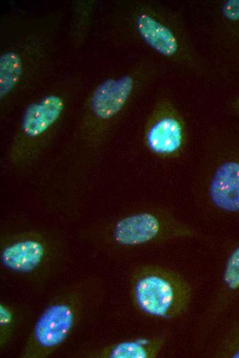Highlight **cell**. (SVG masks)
Instances as JSON below:
<instances>
[{
	"label": "cell",
	"mask_w": 239,
	"mask_h": 358,
	"mask_svg": "<svg viewBox=\"0 0 239 358\" xmlns=\"http://www.w3.org/2000/svg\"><path fill=\"white\" fill-rule=\"evenodd\" d=\"M67 253L62 236L50 229L21 224L1 233V267L29 284L40 286L54 277L65 265Z\"/></svg>",
	"instance_id": "ba28073f"
},
{
	"label": "cell",
	"mask_w": 239,
	"mask_h": 358,
	"mask_svg": "<svg viewBox=\"0 0 239 358\" xmlns=\"http://www.w3.org/2000/svg\"><path fill=\"white\" fill-rule=\"evenodd\" d=\"M103 287L96 277L71 283L58 291L38 316L21 357L46 358L56 352L98 306Z\"/></svg>",
	"instance_id": "52a82bcc"
},
{
	"label": "cell",
	"mask_w": 239,
	"mask_h": 358,
	"mask_svg": "<svg viewBox=\"0 0 239 358\" xmlns=\"http://www.w3.org/2000/svg\"><path fill=\"white\" fill-rule=\"evenodd\" d=\"M0 50V114L5 119L54 79L58 45L47 25L16 28Z\"/></svg>",
	"instance_id": "7a4b0ae2"
},
{
	"label": "cell",
	"mask_w": 239,
	"mask_h": 358,
	"mask_svg": "<svg viewBox=\"0 0 239 358\" xmlns=\"http://www.w3.org/2000/svg\"><path fill=\"white\" fill-rule=\"evenodd\" d=\"M116 39L145 48L177 71L203 76L207 63L183 17L173 9L148 1L133 3L113 19Z\"/></svg>",
	"instance_id": "6da1fadb"
},
{
	"label": "cell",
	"mask_w": 239,
	"mask_h": 358,
	"mask_svg": "<svg viewBox=\"0 0 239 358\" xmlns=\"http://www.w3.org/2000/svg\"><path fill=\"white\" fill-rule=\"evenodd\" d=\"M235 108L239 112V98L235 103Z\"/></svg>",
	"instance_id": "2e32d148"
},
{
	"label": "cell",
	"mask_w": 239,
	"mask_h": 358,
	"mask_svg": "<svg viewBox=\"0 0 239 358\" xmlns=\"http://www.w3.org/2000/svg\"><path fill=\"white\" fill-rule=\"evenodd\" d=\"M82 85L78 74L54 78L23 105L5 154V161L10 167L25 168L45 153L61 129Z\"/></svg>",
	"instance_id": "277c9868"
},
{
	"label": "cell",
	"mask_w": 239,
	"mask_h": 358,
	"mask_svg": "<svg viewBox=\"0 0 239 358\" xmlns=\"http://www.w3.org/2000/svg\"><path fill=\"white\" fill-rule=\"evenodd\" d=\"M170 333L164 330L152 336L118 341L82 353L89 358H155L166 345Z\"/></svg>",
	"instance_id": "7c38bea8"
},
{
	"label": "cell",
	"mask_w": 239,
	"mask_h": 358,
	"mask_svg": "<svg viewBox=\"0 0 239 358\" xmlns=\"http://www.w3.org/2000/svg\"><path fill=\"white\" fill-rule=\"evenodd\" d=\"M134 307L141 314L161 320H176L189 310L193 297L190 282L179 272L154 263L139 265L129 282Z\"/></svg>",
	"instance_id": "9c48e42d"
},
{
	"label": "cell",
	"mask_w": 239,
	"mask_h": 358,
	"mask_svg": "<svg viewBox=\"0 0 239 358\" xmlns=\"http://www.w3.org/2000/svg\"><path fill=\"white\" fill-rule=\"evenodd\" d=\"M142 141L146 151L159 161L174 164L185 157L189 146L187 125L168 95L155 101L144 125Z\"/></svg>",
	"instance_id": "30bf717a"
},
{
	"label": "cell",
	"mask_w": 239,
	"mask_h": 358,
	"mask_svg": "<svg viewBox=\"0 0 239 358\" xmlns=\"http://www.w3.org/2000/svg\"><path fill=\"white\" fill-rule=\"evenodd\" d=\"M212 335L214 338L207 341H210L207 357L239 358V317H226L216 326Z\"/></svg>",
	"instance_id": "4fadbf2b"
},
{
	"label": "cell",
	"mask_w": 239,
	"mask_h": 358,
	"mask_svg": "<svg viewBox=\"0 0 239 358\" xmlns=\"http://www.w3.org/2000/svg\"><path fill=\"white\" fill-rule=\"evenodd\" d=\"M239 303V242L229 251L209 302L198 319L196 344L203 346L216 326Z\"/></svg>",
	"instance_id": "8fae6325"
},
{
	"label": "cell",
	"mask_w": 239,
	"mask_h": 358,
	"mask_svg": "<svg viewBox=\"0 0 239 358\" xmlns=\"http://www.w3.org/2000/svg\"><path fill=\"white\" fill-rule=\"evenodd\" d=\"M154 59H141L105 76L87 92L76 136L86 149L103 146L142 92L161 72Z\"/></svg>",
	"instance_id": "3957f363"
},
{
	"label": "cell",
	"mask_w": 239,
	"mask_h": 358,
	"mask_svg": "<svg viewBox=\"0 0 239 358\" xmlns=\"http://www.w3.org/2000/svg\"><path fill=\"white\" fill-rule=\"evenodd\" d=\"M92 10L93 6L89 3H80L76 8L71 34V41L76 47L80 46L84 40L90 24Z\"/></svg>",
	"instance_id": "9a60e30c"
},
{
	"label": "cell",
	"mask_w": 239,
	"mask_h": 358,
	"mask_svg": "<svg viewBox=\"0 0 239 358\" xmlns=\"http://www.w3.org/2000/svg\"><path fill=\"white\" fill-rule=\"evenodd\" d=\"M83 235L98 249L120 254L180 240L207 244L212 238L159 205H146L106 218L85 229Z\"/></svg>",
	"instance_id": "5b68a950"
},
{
	"label": "cell",
	"mask_w": 239,
	"mask_h": 358,
	"mask_svg": "<svg viewBox=\"0 0 239 358\" xmlns=\"http://www.w3.org/2000/svg\"><path fill=\"white\" fill-rule=\"evenodd\" d=\"M23 306L1 302L0 304V348L4 350L17 339L30 317Z\"/></svg>",
	"instance_id": "5bb4252c"
},
{
	"label": "cell",
	"mask_w": 239,
	"mask_h": 358,
	"mask_svg": "<svg viewBox=\"0 0 239 358\" xmlns=\"http://www.w3.org/2000/svg\"><path fill=\"white\" fill-rule=\"evenodd\" d=\"M192 191L196 206L205 214L239 220V134L208 131Z\"/></svg>",
	"instance_id": "8992f818"
}]
</instances>
